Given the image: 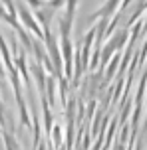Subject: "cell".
<instances>
[{
    "mask_svg": "<svg viewBox=\"0 0 147 150\" xmlns=\"http://www.w3.org/2000/svg\"><path fill=\"white\" fill-rule=\"evenodd\" d=\"M16 18L20 20V26L22 28H26L28 32H32L34 36H36V40H44V32H42V28H40V24L36 22V18H34V14H32V10L24 2H20L18 4V8H16Z\"/></svg>",
    "mask_w": 147,
    "mask_h": 150,
    "instance_id": "6da1fadb",
    "label": "cell"
},
{
    "mask_svg": "<svg viewBox=\"0 0 147 150\" xmlns=\"http://www.w3.org/2000/svg\"><path fill=\"white\" fill-rule=\"evenodd\" d=\"M119 4H121V0H105L103 6H101L95 14L90 16V22H95V20H101V18H109L113 12L119 10Z\"/></svg>",
    "mask_w": 147,
    "mask_h": 150,
    "instance_id": "7a4b0ae2",
    "label": "cell"
},
{
    "mask_svg": "<svg viewBox=\"0 0 147 150\" xmlns=\"http://www.w3.org/2000/svg\"><path fill=\"white\" fill-rule=\"evenodd\" d=\"M54 14H56L54 10H50V8L44 4L42 8L36 10V16H34V18H36V22L40 24V28H50V24L54 20Z\"/></svg>",
    "mask_w": 147,
    "mask_h": 150,
    "instance_id": "3957f363",
    "label": "cell"
},
{
    "mask_svg": "<svg viewBox=\"0 0 147 150\" xmlns=\"http://www.w3.org/2000/svg\"><path fill=\"white\" fill-rule=\"evenodd\" d=\"M32 75H34V79H36V85H38V91H40V95H44V89H46V79H48V73L44 71V67H42V63H36V61H34V65H32Z\"/></svg>",
    "mask_w": 147,
    "mask_h": 150,
    "instance_id": "277c9868",
    "label": "cell"
},
{
    "mask_svg": "<svg viewBox=\"0 0 147 150\" xmlns=\"http://www.w3.org/2000/svg\"><path fill=\"white\" fill-rule=\"evenodd\" d=\"M16 103H18V112H20V122H22L24 128H28V127H30V122H32V117H30V111H28V105H26L24 97L18 99Z\"/></svg>",
    "mask_w": 147,
    "mask_h": 150,
    "instance_id": "5b68a950",
    "label": "cell"
},
{
    "mask_svg": "<svg viewBox=\"0 0 147 150\" xmlns=\"http://www.w3.org/2000/svg\"><path fill=\"white\" fill-rule=\"evenodd\" d=\"M117 65H119V55H113L111 57V61H108V65H105V81H109L111 79V75L115 73V69H117Z\"/></svg>",
    "mask_w": 147,
    "mask_h": 150,
    "instance_id": "8992f818",
    "label": "cell"
},
{
    "mask_svg": "<svg viewBox=\"0 0 147 150\" xmlns=\"http://www.w3.org/2000/svg\"><path fill=\"white\" fill-rule=\"evenodd\" d=\"M0 18H2V20H6V22L10 24V18H8V14H6V10H4L2 4H0Z\"/></svg>",
    "mask_w": 147,
    "mask_h": 150,
    "instance_id": "52a82bcc",
    "label": "cell"
},
{
    "mask_svg": "<svg viewBox=\"0 0 147 150\" xmlns=\"http://www.w3.org/2000/svg\"><path fill=\"white\" fill-rule=\"evenodd\" d=\"M4 73H6V71H4V65H2V57H0V77H4Z\"/></svg>",
    "mask_w": 147,
    "mask_h": 150,
    "instance_id": "ba28073f",
    "label": "cell"
},
{
    "mask_svg": "<svg viewBox=\"0 0 147 150\" xmlns=\"http://www.w3.org/2000/svg\"><path fill=\"white\" fill-rule=\"evenodd\" d=\"M38 150H46V144H40V146H38Z\"/></svg>",
    "mask_w": 147,
    "mask_h": 150,
    "instance_id": "9c48e42d",
    "label": "cell"
},
{
    "mask_svg": "<svg viewBox=\"0 0 147 150\" xmlns=\"http://www.w3.org/2000/svg\"><path fill=\"white\" fill-rule=\"evenodd\" d=\"M145 30H147V20H145Z\"/></svg>",
    "mask_w": 147,
    "mask_h": 150,
    "instance_id": "30bf717a",
    "label": "cell"
},
{
    "mask_svg": "<svg viewBox=\"0 0 147 150\" xmlns=\"http://www.w3.org/2000/svg\"><path fill=\"white\" fill-rule=\"evenodd\" d=\"M0 136H2V132H0Z\"/></svg>",
    "mask_w": 147,
    "mask_h": 150,
    "instance_id": "8fae6325",
    "label": "cell"
}]
</instances>
